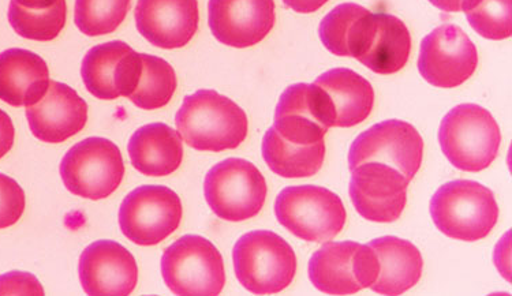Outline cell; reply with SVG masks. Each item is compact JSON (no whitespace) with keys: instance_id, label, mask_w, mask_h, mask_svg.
Masks as SVG:
<instances>
[{"instance_id":"cb8c5ba5","label":"cell","mask_w":512,"mask_h":296,"mask_svg":"<svg viewBox=\"0 0 512 296\" xmlns=\"http://www.w3.org/2000/svg\"><path fill=\"white\" fill-rule=\"evenodd\" d=\"M375 14L355 3L336 6L321 21L319 35L324 47L336 56L360 59L371 43Z\"/></svg>"},{"instance_id":"d6a6232c","label":"cell","mask_w":512,"mask_h":296,"mask_svg":"<svg viewBox=\"0 0 512 296\" xmlns=\"http://www.w3.org/2000/svg\"><path fill=\"white\" fill-rule=\"evenodd\" d=\"M14 140H16V129L13 121L5 111L0 110V159L11 151Z\"/></svg>"},{"instance_id":"1f68e13d","label":"cell","mask_w":512,"mask_h":296,"mask_svg":"<svg viewBox=\"0 0 512 296\" xmlns=\"http://www.w3.org/2000/svg\"><path fill=\"white\" fill-rule=\"evenodd\" d=\"M2 294L44 295V291L35 276L24 272H11L9 275L0 276V295Z\"/></svg>"},{"instance_id":"3957f363","label":"cell","mask_w":512,"mask_h":296,"mask_svg":"<svg viewBox=\"0 0 512 296\" xmlns=\"http://www.w3.org/2000/svg\"><path fill=\"white\" fill-rule=\"evenodd\" d=\"M439 142L452 166L480 172L495 161L502 133L491 112L477 104H461L444 116Z\"/></svg>"},{"instance_id":"8992f818","label":"cell","mask_w":512,"mask_h":296,"mask_svg":"<svg viewBox=\"0 0 512 296\" xmlns=\"http://www.w3.org/2000/svg\"><path fill=\"white\" fill-rule=\"evenodd\" d=\"M162 276L175 295L215 296L226 284L222 254L200 235L182 236L164 250Z\"/></svg>"},{"instance_id":"f1b7e54d","label":"cell","mask_w":512,"mask_h":296,"mask_svg":"<svg viewBox=\"0 0 512 296\" xmlns=\"http://www.w3.org/2000/svg\"><path fill=\"white\" fill-rule=\"evenodd\" d=\"M132 0H76L74 22L84 35L95 37L117 31Z\"/></svg>"},{"instance_id":"277c9868","label":"cell","mask_w":512,"mask_h":296,"mask_svg":"<svg viewBox=\"0 0 512 296\" xmlns=\"http://www.w3.org/2000/svg\"><path fill=\"white\" fill-rule=\"evenodd\" d=\"M233 260L239 283L256 295L286 290L297 273L293 247L272 231H252L241 236L235 243Z\"/></svg>"},{"instance_id":"5b68a950","label":"cell","mask_w":512,"mask_h":296,"mask_svg":"<svg viewBox=\"0 0 512 296\" xmlns=\"http://www.w3.org/2000/svg\"><path fill=\"white\" fill-rule=\"evenodd\" d=\"M276 219L287 231L313 243L334 239L345 227L347 213L342 200L324 187L306 185L280 191Z\"/></svg>"},{"instance_id":"ffe728a7","label":"cell","mask_w":512,"mask_h":296,"mask_svg":"<svg viewBox=\"0 0 512 296\" xmlns=\"http://www.w3.org/2000/svg\"><path fill=\"white\" fill-rule=\"evenodd\" d=\"M50 70L35 52L10 48L0 54V100L13 107H29L46 96Z\"/></svg>"},{"instance_id":"8fae6325","label":"cell","mask_w":512,"mask_h":296,"mask_svg":"<svg viewBox=\"0 0 512 296\" xmlns=\"http://www.w3.org/2000/svg\"><path fill=\"white\" fill-rule=\"evenodd\" d=\"M424 141L416 127L403 121H384L364 131L350 146L349 167L365 163L384 164L409 181L420 171Z\"/></svg>"},{"instance_id":"d6986e66","label":"cell","mask_w":512,"mask_h":296,"mask_svg":"<svg viewBox=\"0 0 512 296\" xmlns=\"http://www.w3.org/2000/svg\"><path fill=\"white\" fill-rule=\"evenodd\" d=\"M197 0H138V33L163 50L185 47L198 31Z\"/></svg>"},{"instance_id":"ac0fdd59","label":"cell","mask_w":512,"mask_h":296,"mask_svg":"<svg viewBox=\"0 0 512 296\" xmlns=\"http://www.w3.org/2000/svg\"><path fill=\"white\" fill-rule=\"evenodd\" d=\"M26 118L37 140L61 144L84 130L88 104L70 86L51 81L46 96L26 107Z\"/></svg>"},{"instance_id":"6da1fadb","label":"cell","mask_w":512,"mask_h":296,"mask_svg":"<svg viewBox=\"0 0 512 296\" xmlns=\"http://www.w3.org/2000/svg\"><path fill=\"white\" fill-rule=\"evenodd\" d=\"M175 125L186 144L200 152L237 149L249 131L245 111L229 97L209 89L185 97Z\"/></svg>"},{"instance_id":"e575fe53","label":"cell","mask_w":512,"mask_h":296,"mask_svg":"<svg viewBox=\"0 0 512 296\" xmlns=\"http://www.w3.org/2000/svg\"><path fill=\"white\" fill-rule=\"evenodd\" d=\"M429 2L444 13H459V11H462L463 0H429Z\"/></svg>"},{"instance_id":"4dcf8cb0","label":"cell","mask_w":512,"mask_h":296,"mask_svg":"<svg viewBox=\"0 0 512 296\" xmlns=\"http://www.w3.org/2000/svg\"><path fill=\"white\" fill-rule=\"evenodd\" d=\"M25 191L10 176L0 174V230L18 223L24 215Z\"/></svg>"},{"instance_id":"484cf974","label":"cell","mask_w":512,"mask_h":296,"mask_svg":"<svg viewBox=\"0 0 512 296\" xmlns=\"http://www.w3.org/2000/svg\"><path fill=\"white\" fill-rule=\"evenodd\" d=\"M269 170L283 178H309L323 167L325 142L313 145H295L283 140L274 127H269L261 145Z\"/></svg>"},{"instance_id":"d4e9b609","label":"cell","mask_w":512,"mask_h":296,"mask_svg":"<svg viewBox=\"0 0 512 296\" xmlns=\"http://www.w3.org/2000/svg\"><path fill=\"white\" fill-rule=\"evenodd\" d=\"M411 36L405 22L387 13H375V28L368 50L358 59L373 73L390 76L409 62Z\"/></svg>"},{"instance_id":"30bf717a","label":"cell","mask_w":512,"mask_h":296,"mask_svg":"<svg viewBox=\"0 0 512 296\" xmlns=\"http://www.w3.org/2000/svg\"><path fill=\"white\" fill-rule=\"evenodd\" d=\"M379 265L368 245L357 242L325 243L309 261V277L328 295H354L375 283Z\"/></svg>"},{"instance_id":"9c48e42d","label":"cell","mask_w":512,"mask_h":296,"mask_svg":"<svg viewBox=\"0 0 512 296\" xmlns=\"http://www.w3.org/2000/svg\"><path fill=\"white\" fill-rule=\"evenodd\" d=\"M183 208L175 191L145 185L127 194L119 208V226L129 241L155 246L166 241L181 224Z\"/></svg>"},{"instance_id":"836d02e7","label":"cell","mask_w":512,"mask_h":296,"mask_svg":"<svg viewBox=\"0 0 512 296\" xmlns=\"http://www.w3.org/2000/svg\"><path fill=\"white\" fill-rule=\"evenodd\" d=\"M284 5L301 14L315 13L328 3V0H283Z\"/></svg>"},{"instance_id":"603a6c76","label":"cell","mask_w":512,"mask_h":296,"mask_svg":"<svg viewBox=\"0 0 512 296\" xmlns=\"http://www.w3.org/2000/svg\"><path fill=\"white\" fill-rule=\"evenodd\" d=\"M133 167L142 175L167 176L181 167L182 138L166 123L140 127L127 145Z\"/></svg>"},{"instance_id":"f546056e","label":"cell","mask_w":512,"mask_h":296,"mask_svg":"<svg viewBox=\"0 0 512 296\" xmlns=\"http://www.w3.org/2000/svg\"><path fill=\"white\" fill-rule=\"evenodd\" d=\"M470 26L488 40H504L511 37V0H463Z\"/></svg>"},{"instance_id":"e0dca14e","label":"cell","mask_w":512,"mask_h":296,"mask_svg":"<svg viewBox=\"0 0 512 296\" xmlns=\"http://www.w3.org/2000/svg\"><path fill=\"white\" fill-rule=\"evenodd\" d=\"M80 280L88 295H130L138 283L136 258L117 242L97 241L82 251Z\"/></svg>"},{"instance_id":"d590c367","label":"cell","mask_w":512,"mask_h":296,"mask_svg":"<svg viewBox=\"0 0 512 296\" xmlns=\"http://www.w3.org/2000/svg\"><path fill=\"white\" fill-rule=\"evenodd\" d=\"M10 2L26 7V9H46V7L54 6L61 0H10Z\"/></svg>"},{"instance_id":"7c38bea8","label":"cell","mask_w":512,"mask_h":296,"mask_svg":"<svg viewBox=\"0 0 512 296\" xmlns=\"http://www.w3.org/2000/svg\"><path fill=\"white\" fill-rule=\"evenodd\" d=\"M477 66V48L457 25L439 26L422 40L418 70L437 88H457L473 76Z\"/></svg>"},{"instance_id":"5bb4252c","label":"cell","mask_w":512,"mask_h":296,"mask_svg":"<svg viewBox=\"0 0 512 296\" xmlns=\"http://www.w3.org/2000/svg\"><path fill=\"white\" fill-rule=\"evenodd\" d=\"M351 201L364 219L394 223L407 204L409 179L384 164L365 163L351 170Z\"/></svg>"},{"instance_id":"ba28073f","label":"cell","mask_w":512,"mask_h":296,"mask_svg":"<svg viewBox=\"0 0 512 296\" xmlns=\"http://www.w3.org/2000/svg\"><path fill=\"white\" fill-rule=\"evenodd\" d=\"M62 181L74 196L99 201L121 186L125 164L117 145L102 137L78 142L61 163Z\"/></svg>"},{"instance_id":"2e32d148","label":"cell","mask_w":512,"mask_h":296,"mask_svg":"<svg viewBox=\"0 0 512 296\" xmlns=\"http://www.w3.org/2000/svg\"><path fill=\"white\" fill-rule=\"evenodd\" d=\"M209 28L224 46L248 48L274 29V0H209Z\"/></svg>"},{"instance_id":"9a60e30c","label":"cell","mask_w":512,"mask_h":296,"mask_svg":"<svg viewBox=\"0 0 512 296\" xmlns=\"http://www.w3.org/2000/svg\"><path fill=\"white\" fill-rule=\"evenodd\" d=\"M142 69L141 54L123 41L91 48L82 61L81 76L88 92L100 100L130 97Z\"/></svg>"},{"instance_id":"44dd1931","label":"cell","mask_w":512,"mask_h":296,"mask_svg":"<svg viewBox=\"0 0 512 296\" xmlns=\"http://www.w3.org/2000/svg\"><path fill=\"white\" fill-rule=\"evenodd\" d=\"M327 96L334 127H354L366 121L375 106L371 82L350 69H332L315 81Z\"/></svg>"},{"instance_id":"83f0119b","label":"cell","mask_w":512,"mask_h":296,"mask_svg":"<svg viewBox=\"0 0 512 296\" xmlns=\"http://www.w3.org/2000/svg\"><path fill=\"white\" fill-rule=\"evenodd\" d=\"M9 22L11 28L21 37L35 41H51L56 39L67 20L66 0L46 9H26L10 2Z\"/></svg>"},{"instance_id":"7402d4cb","label":"cell","mask_w":512,"mask_h":296,"mask_svg":"<svg viewBox=\"0 0 512 296\" xmlns=\"http://www.w3.org/2000/svg\"><path fill=\"white\" fill-rule=\"evenodd\" d=\"M379 272L371 290L381 295H402L416 286L422 276L424 260L413 243L396 236H383L369 242Z\"/></svg>"},{"instance_id":"4fadbf2b","label":"cell","mask_w":512,"mask_h":296,"mask_svg":"<svg viewBox=\"0 0 512 296\" xmlns=\"http://www.w3.org/2000/svg\"><path fill=\"white\" fill-rule=\"evenodd\" d=\"M334 119L323 89L316 84L289 86L280 96L274 129L283 140L295 145L324 141Z\"/></svg>"},{"instance_id":"52a82bcc","label":"cell","mask_w":512,"mask_h":296,"mask_svg":"<svg viewBox=\"0 0 512 296\" xmlns=\"http://www.w3.org/2000/svg\"><path fill=\"white\" fill-rule=\"evenodd\" d=\"M204 194L219 219L238 223L259 215L268 187L259 168L248 160L231 157L208 171Z\"/></svg>"},{"instance_id":"4316f807","label":"cell","mask_w":512,"mask_h":296,"mask_svg":"<svg viewBox=\"0 0 512 296\" xmlns=\"http://www.w3.org/2000/svg\"><path fill=\"white\" fill-rule=\"evenodd\" d=\"M142 69L138 84L129 97L141 110L166 107L177 91V74L170 63L158 56L141 54Z\"/></svg>"},{"instance_id":"7a4b0ae2","label":"cell","mask_w":512,"mask_h":296,"mask_svg":"<svg viewBox=\"0 0 512 296\" xmlns=\"http://www.w3.org/2000/svg\"><path fill=\"white\" fill-rule=\"evenodd\" d=\"M437 230L448 238L477 242L487 238L499 219V206L488 187L474 181H452L440 187L431 201Z\"/></svg>"}]
</instances>
